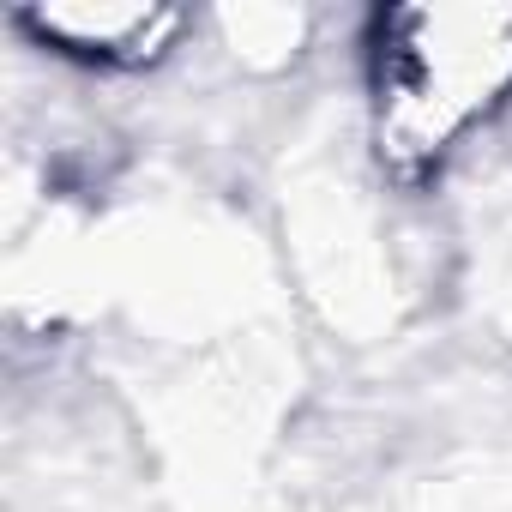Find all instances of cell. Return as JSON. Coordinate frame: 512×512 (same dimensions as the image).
<instances>
[{"mask_svg": "<svg viewBox=\"0 0 512 512\" xmlns=\"http://www.w3.org/2000/svg\"><path fill=\"white\" fill-rule=\"evenodd\" d=\"M368 145L392 187H434L512 115V0H398L362 37Z\"/></svg>", "mask_w": 512, "mask_h": 512, "instance_id": "6da1fadb", "label": "cell"}, {"mask_svg": "<svg viewBox=\"0 0 512 512\" xmlns=\"http://www.w3.org/2000/svg\"><path fill=\"white\" fill-rule=\"evenodd\" d=\"M7 25L49 61L109 79L169 67L199 31L187 7H163V0H43V7H13Z\"/></svg>", "mask_w": 512, "mask_h": 512, "instance_id": "7a4b0ae2", "label": "cell"}]
</instances>
